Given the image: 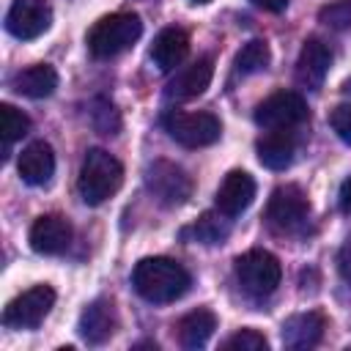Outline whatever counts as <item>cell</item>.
Here are the masks:
<instances>
[{
    "instance_id": "22",
    "label": "cell",
    "mask_w": 351,
    "mask_h": 351,
    "mask_svg": "<svg viewBox=\"0 0 351 351\" xmlns=\"http://www.w3.org/2000/svg\"><path fill=\"white\" fill-rule=\"evenodd\" d=\"M230 217H225L222 211L219 214H214V211H206V214H200V219L192 225V236H195V241H200V244H222L225 239H228V233H230V222H228Z\"/></svg>"
},
{
    "instance_id": "26",
    "label": "cell",
    "mask_w": 351,
    "mask_h": 351,
    "mask_svg": "<svg viewBox=\"0 0 351 351\" xmlns=\"http://www.w3.org/2000/svg\"><path fill=\"white\" fill-rule=\"evenodd\" d=\"M225 348H241V351H266L269 340L258 329H241L225 340Z\"/></svg>"
},
{
    "instance_id": "28",
    "label": "cell",
    "mask_w": 351,
    "mask_h": 351,
    "mask_svg": "<svg viewBox=\"0 0 351 351\" xmlns=\"http://www.w3.org/2000/svg\"><path fill=\"white\" fill-rule=\"evenodd\" d=\"M252 5H258L263 11H271V14H280V11H285L288 0H252Z\"/></svg>"
},
{
    "instance_id": "13",
    "label": "cell",
    "mask_w": 351,
    "mask_h": 351,
    "mask_svg": "<svg viewBox=\"0 0 351 351\" xmlns=\"http://www.w3.org/2000/svg\"><path fill=\"white\" fill-rule=\"evenodd\" d=\"M329 66H332L329 44H324L321 38H307L296 60V82L310 90H318L329 74Z\"/></svg>"
},
{
    "instance_id": "23",
    "label": "cell",
    "mask_w": 351,
    "mask_h": 351,
    "mask_svg": "<svg viewBox=\"0 0 351 351\" xmlns=\"http://www.w3.org/2000/svg\"><path fill=\"white\" fill-rule=\"evenodd\" d=\"M271 60V52H269V44L263 38H252L247 41L239 55H236V71L239 74H255V71H263Z\"/></svg>"
},
{
    "instance_id": "15",
    "label": "cell",
    "mask_w": 351,
    "mask_h": 351,
    "mask_svg": "<svg viewBox=\"0 0 351 351\" xmlns=\"http://www.w3.org/2000/svg\"><path fill=\"white\" fill-rule=\"evenodd\" d=\"M16 170L22 176V181L30 184V186L49 184V178L55 173V151H52V145L44 143V140H36V143L25 145L22 154H19Z\"/></svg>"
},
{
    "instance_id": "10",
    "label": "cell",
    "mask_w": 351,
    "mask_h": 351,
    "mask_svg": "<svg viewBox=\"0 0 351 351\" xmlns=\"http://www.w3.org/2000/svg\"><path fill=\"white\" fill-rule=\"evenodd\" d=\"M52 25V8L47 0H14L5 14V30L19 41H33Z\"/></svg>"
},
{
    "instance_id": "25",
    "label": "cell",
    "mask_w": 351,
    "mask_h": 351,
    "mask_svg": "<svg viewBox=\"0 0 351 351\" xmlns=\"http://www.w3.org/2000/svg\"><path fill=\"white\" fill-rule=\"evenodd\" d=\"M318 19L329 25L332 30H346L351 27V0H335L318 11Z\"/></svg>"
},
{
    "instance_id": "5",
    "label": "cell",
    "mask_w": 351,
    "mask_h": 351,
    "mask_svg": "<svg viewBox=\"0 0 351 351\" xmlns=\"http://www.w3.org/2000/svg\"><path fill=\"white\" fill-rule=\"evenodd\" d=\"M165 129L184 148H206V145L217 143L219 134H222V123L211 112H181V110H173V112L165 115Z\"/></svg>"
},
{
    "instance_id": "3",
    "label": "cell",
    "mask_w": 351,
    "mask_h": 351,
    "mask_svg": "<svg viewBox=\"0 0 351 351\" xmlns=\"http://www.w3.org/2000/svg\"><path fill=\"white\" fill-rule=\"evenodd\" d=\"M143 36V22L137 14H110L101 16L88 30V49L93 58H115L126 52Z\"/></svg>"
},
{
    "instance_id": "16",
    "label": "cell",
    "mask_w": 351,
    "mask_h": 351,
    "mask_svg": "<svg viewBox=\"0 0 351 351\" xmlns=\"http://www.w3.org/2000/svg\"><path fill=\"white\" fill-rule=\"evenodd\" d=\"M115 324H118V318H115L112 302H110V299H96V302H90V304L82 310V315H80V335H82L85 343L101 346L104 340L112 337Z\"/></svg>"
},
{
    "instance_id": "20",
    "label": "cell",
    "mask_w": 351,
    "mask_h": 351,
    "mask_svg": "<svg viewBox=\"0 0 351 351\" xmlns=\"http://www.w3.org/2000/svg\"><path fill=\"white\" fill-rule=\"evenodd\" d=\"M14 90L27 96V99H44V96H52L55 88H58V71L49 66V63H36V66H27L22 71L14 74L11 80Z\"/></svg>"
},
{
    "instance_id": "14",
    "label": "cell",
    "mask_w": 351,
    "mask_h": 351,
    "mask_svg": "<svg viewBox=\"0 0 351 351\" xmlns=\"http://www.w3.org/2000/svg\"><path fill=\"white\" fill-rule=\"evenodd\" d=\"M252 197H255L252 176L244 170H230L217 189V211H222L225 217H239L241 211L250 208Z\"/></svg>"
},
{
    "instance_id": "24",
    "label": "cell",
    "mask_w": 351,
    "mask_h": 351,
    "mask_svg": "<svg viewBox=\"0 0 351 351\" xmlns=\"http://www.w3.org/2000/svg\"><path fill=\"white\" fill-rule=\"evenodd\" d=\"M27 132H30V118L22 110H16L14 104H0V134H3L5 151L11 143L22 140Z\"/></svg>"
},
{
    "instance_id": "9",
    "label": "cell",
    "mask_w": 351,
    "mask_h": 351,
    "mask_svg": "<svg viewBox=\"0 0 351 351\" xmlns=\"http://www.w3.org/2000/svg\"><path fill=\"white\" fill-rule=\"evenodd\" d=\"M307 121V101L296 90H277L255 107V123L261 129H293Z\"/></svg>"
},
{
    "instance_id": "17",
    "label": "cell",
    "mask_w": 351,
    "mask_h": 351,
    "mask_svg": "<svg viewBox=\"0 0 351 351\" xmlns=\"http://www.w3.org/2000/svg\"><path fill=\"white\" fill-rule=\"evenodd\" d=\"M258 159L269 170H285L296 154V137L291 129H266V134L255 143Z\"/></svg>"
},
{
    "instance_id": "8",
    "label": "cell",
    "mask_w": 351,
    "mask_h": 351,
    "mask_svg": "<svg viewBox=\"0 0 351 351\" xmlns=\"http://www.w3.org/2000/svg\"><path fill=\"white\" fill-rule=\"evenodd\" d=\"M52 304H55V291L49 285H33L5 304L3 324L8 329H33L47 318Z\"/></svg>"
},
{
    "instance_id": "27",
    "label": "cell",
    "mask_w": 351,
    "mask_h": 351,
    "mask_svg": "<svg viewBox=\"0 0 351 351\" xmlns=\"http://www.w3.org/2000/svg\"><path fill=\"white\" fill-rule=\"evenodd\" d=\"M329 123H332L335 134H337L346 145H351V104H340V107H335L332 115H329Z\"/></svg>"
},
{
    "instance_id": "6",
    "label": "cell",
    "mask_w": 351,
    "mask_h": 351,
    "mask_svg": "<svg viewBox=\"0 0 351 351\" xmlns=\"http://www.w3.org/2000/svg\"><path fill=\"white\" fill-rule=\"evenodd\" d=\"M310 214V200L299 184H282L271 192L266 206V219L277 233H296L304 228Z\"/></svg>"
},
{
    "instance_id": "29",
    "label": "cell",
    "mask_w": 351,
    "mask_h": 351,
    "mask_svg": "<svg viewBox=\"0 0 351 351\" xmlns=\"http://www.w3.org/2000/svg\"><path fill=\"white\" fill-rule=\"evenodd\" d=\"M340 208L346 211V214H351V176L343 181V186H340Z\"/></svg>"
},
{
    "instance_id": "12",
    "label": "cell",
    "mask_w": 351,
    "mask_h": 351,
    "mask_svg": "<svg viewBox=\"0 0 351 351\" xmlns=\"http://www.w3.org/2000/svg\"><path fill=\"white\" fill-rule=\"evenodd\" d=\"M71 244V222L63 214H41L30 225V247L38 255H60Z\"/></svg>"
},
{
    "instance_id": "21",
    "label": "cell",
    "mask_w": 351,
    "mask_h": 351,
    "mask_svg": "<svg viewBox=\"0 0 351 351\" xmlns=\"http://www.w3.org/2000/svg\"><path fill=\"white\" fill-rule=\"evenodd\" d=\"M176 329H178V340L184 348H203L217 329V315L206 307H197V310L186 313Z\"/></svg>"
},
{
    "instance_id": "30",
    "label": "cell",
    "mask_w": 351,
    "mask_h": 351,
    "mask_svg": "<svg viewBox=\"0 0 351 351\" xmlns=\"http://www.w3.org/2000/svg\"><path fill=\"white\" fill-rule=\"evenodd\" d=\"M192 3H211V0H192Z\"/></svg>"
},
{
    "instance_id": "7",
    "label": "cell",
    "mask_w": 351,
    "mask_h": 351,
    "mask_svg": "<svg viewBox=\"0 0 351 351\" xmlns=\"http://www.w3.org/2000/svg\"><path fill=\"white\" fill-rule=\"evenodd\" d=\"M145 186L162 206H184L192 197V178L184 167L156 159L145 170Z\"/></svg>"
},
{
    "instance_id": "4",
    "label": "cell",
    "mask_w": 351,
    "mask_h": 351,
    "mask_svg": "<svg viewBox=\"0 0 351 351\" xmlns=\"http://www.w3.org/2000/svg\"><path fill=\"white\" fill-rule=\"evenodd\" d=\"M236 277H239V285L250 296L263 299V296L277 291V285L282 280V266L271 252L250 250V252L236 258Z\"/></svg>"
},
{
    "instance_id": "19",
    "label": "cell",
    "mask_w": 351,
    "mask_h": 351,
    "mask_svg": "<svg viewBox=\"0 0 351 351\" xmlns=\"http://www.w3.org/2000/svg\"><path fill=\"white\" fill-rule=\"evenodd\" d=\"M326 329V318L315 310L296 313L282 324V343L288 348H313Z\"/></svg>"
},
{
    "instance_id": "11",
    "label": "cell",
    "mask_w": 351,
    "mask_h": 351,
    "mask_svg": "<svg viewBox=\"0 0 351 351\" xmlns=\"http://www.w3.org/2000/svg\"><path fill=\"white\" fill-rule=\"evenodd\" d=\"M211 77H214V60L211 58H197L195 63L184 66L167 82L165 99L167 101H189V99H197L211 85Z\"/></svg>"
},
{
    "instance_id": "18",
    "label": "cell",
    "mask_w": 351,
    "mask_h": 351,
    "mask_svg": "<svg viewBox=\"0 0 351 351\" xmlns=\"http://www.w3.org/2000/svg\"><path fill=\"white\" fill-rule=\"evenodd\" d=\"M189 55V36L181 27H165L151 44V60L159 71H173Z\"/></svg>"
},
{
    "instance_id": "1",
    "label": "cell",
    "mask_w": 351,
    "mask_h": 351,
    "mask_svg": "<svg viewBox=\"0 0 351 351\" xmlns=\"http://www.w3.org/2000/svg\"><path fill=\"white\" fill-rule=\"evenodd\" d=\"M132 285L143 299L154 304H167V302L181 299L189 291L192 277L178 261L156 255V258H143L134 266Z\"/></svg>"
},
{
    "instance_id": "2",
    "label": "cell",
    "mask_w": 351,
    "mask_h": 351,
    "mask_svg": "<svg viewBox=\"0 0 351 351\" xmlns=\"http://www.w3.org/2000/svg\"><path fill=\"white\" fill-rule=\"evenodd\" d=\"M123 184V165L104 148H90L82 159L77 189L88 206H101Z\"/></svg>"
}]
</instances>
